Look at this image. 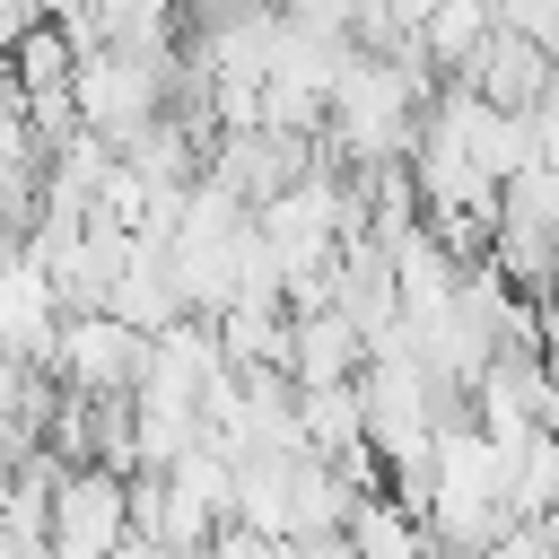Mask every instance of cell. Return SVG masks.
<instances>
[{
  "mask_svg": "<svg viewBox=\"0 0 559 559\" xmlns=\"http://www.w3.org/2000/svg\"><path fill=\"white\" fill-rule=\"evenodd\" d=\"M52 376H61L70 393H140V376H148V332H131V323L105 314V306L61 314Z\"/></svg>",
  "mask_w": 559,
  "mask_h": 559,
  "instance_id": "cell-1",
  "label": "cell"
},
{
  "mask_svg": "<svg viewBox=\"0 0 559 559\" xmlns=\"http://www.w3.org/2000/svg\"><path fill=\"white\" fill-rule=\"evenodd\" d=\"M131 533V472L114 463H70L52 489V559H105Z\"/></svg>",
  "mask_w": 559,
  "mask_h": 559,
  "instance_id": "cell-2",
  "label": "cell"
},
{
  "mask_svg": "<svg viewBox=\"0 0 559 559\" xmlns=\"http://www.w3.org/2000/svg\"><path fill=\"white\" fill-rule=\"evenodd\" d=\"M550 79H559L550 44H533V35H524V26H507V17H498V26L480 35V52L463 61V87H472V96H489V105H507V114H533Z\"/></svg>",
  "mask_w": 559,
  "mask_h": 559,
  "instance_id": "cell-3",
  "label": "cell"
},
{
  "mask_svg": "<svg viewBox=\"0 0 559 559\" xmlns=\"http://www.w3.org/2000/svg\"><path fill=\"white\" fill-rule=\"evenodd\" d=\"M52 341H61L52 271H44L26 245H9V253H0V349H17V358H35V367H52Z\"/></svg>",
  "mask_w": 559,
  "mask_h": 559,
  "instance_id": "cell-4",
  "label": "cell"
},
{
  "mask_svg": "<svg viewBox=\"0 0 559 559\" xmlns=\"http://www.w3.org/2000/svg\"><path fill=\"white\" fill-rule=\"evenodd\" d=\"M105 314H122L131 332H166L175 314H192V306H183V288H175V262H166V245L131 236V262H122V280L105 288Z\"/></svg>",
  "mask_w": 559,
  "mask_h": 559,
  "instance_id": "cell-5",
  "label": "cell"
},
{
  "mask_svg": "<svg viewBox=\"0 0 559 559\" xmlns=\"http://www.w3.org/2000/svg\"><path fill=\"white\" fill-rule=\"evenodd\" d=\"M358 367H367V332H358L341 306L297 314V349H288V376H297V384H349Z\"/></svg>",
  "mask_w": 559,
  "mask_h": 559,
  "instance_id": "cell-6",
  "label": "cell"
},
{
  "mask_svg": "<svg viewBox=\"0 0 559 559\" xmlns=\"http://www.w3.org/2000/svg\"><path fill=\"white\" fill-rule=\"evenodd\" d=\"M349 550L358 559H428V524L393 498V489H367L349 507Z\"/></svg>",
  "mask_w": 559,
  "mask_h": 559,
  "instance_id": "cell-7",
  "label": "cell"
},
{
  "mask_svg": "<svg viewBox=\"0 0 559 559\" xmlns=\"http://www.w3.org/2000/svg\"><path fill=\"white\" fill-rule=\"evenodd\" d=\"M489 26H498V0H437V9L419 17V35H411V44H419L428 61H445V70H463V61L480 52V35H489Z\"/></svg>",
  "mask_w": 559,
  "mask_h": 559,
  "instance_id": "cell-8",
  "label": "cell"
},
{
  "mask_svg": "<svg viewBox=\"0 0 559 559\" xmlns=\"http://www.w3.org/2000/svg\"><path fill=\"white\" fill-rule=\"evenodd\" d=\"M559 498V428H533L524 437V454H515V472H507V515H542Z\"/></svg>",
  "mask_w": 559,
  "mask_h": 559,
  "instance_id": "cell-9",
  "label": "cell"
},
{
  "mask_svg": "<svg viewBox=\"0 0 559 559\" xmlns=\"http://www.w3.org/2000/svg\"><path fill=\"white\" fill-rule=\"evenodd\" d=\"M70 61H79V52H70V35H61L52 17H44V26H26V35L9 44V70H17V87H26V96L70 87Z\"/></svg>",
  "mask_w": 559,
  "mask_h": 559,
  "instance_id": "cell-10",
  "label": "cell"
},
{
  "mask_svg": "<svg viewBox=\"0 0 559 559\" xmlns=\"http://www.w3.org/2000/svg\"><path fill=\"white\" fill-rule=\"evenodd\" d=\"M26 26H44V0H0V52H9Z\"/></svg>",
  "mask_w": 559,
  "mask_h": 559,
  "instance_id": "cell-11",
  "label": "cell"
},
{
  "mask_svg": "<svg viewBox=\"0 0 559 559\" xmlns=\"http://www.w3.org/2000/svg\"><path fill=\"white\" fill-rule=\"evenodd\" d=\"M105 559H157V542H140V533H122V542H114Z\"/></svg>",
  "mask_w": 559,
  "mask_h": 559,
  "instance_id": "cell-12",
  "label": "cell"
}]
</instances>
